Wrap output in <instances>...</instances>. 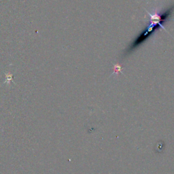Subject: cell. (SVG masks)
I'll return each mask as SVG.
<instances>
[{"mask_svg":"<svg viewBox=\"0 0 174 174\" xmlns=\"http://www.w3.org/2000/svg\"><path fill=\"white\" fill-rule=\"evenodd\" d=\"M119 73H122V67L119 63H115L113 65V71L111 75L113 74H119Z\"/></svg>","mask_w":174,"mask_h":174,"instance_id":"cell-1","label":"cell"},{"mask_svg":"<svg viewBox=\"0 0 174 174\" xmlns=\"http://www.w3.org/2000/svg\"><path fill=\"white\" fill-rule=\"evenodd\" d=\"M13 80V75L11 74V73H9V74H6V82H8V83H10Z\"/></svg>","mask_w":174,"mask_h":174,"instance_id":"cell-2","label":"cell"}]
</instances>
